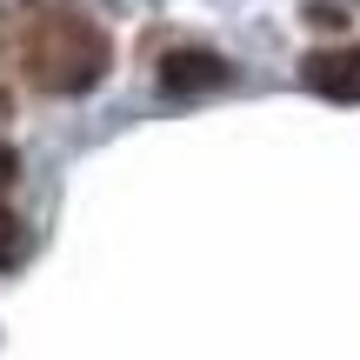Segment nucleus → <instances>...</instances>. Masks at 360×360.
<instances>
[{
  "label": "nucleus",
  "instance_id": "f257e3e1",
  "mask_svg": "<svg viewBox=\"0 0 360 360\" xmlns=\"http://www.w3.org/2000/svg\"><path fill=\"white\" fill-rule=\"evenodd\" d=\"M27 67H34V80L47 94H87L94 80L107 74V40H101V27H94L87 13L53 7V13H40L34 34H27Z\"/></svg>",
  "mask_w": 360,
  "mask_h": 360
},
{
  "label": "nucleus",
  "instance_id": "f03ea898",
  "mask_svg": "<svg viewBox=\"0 0 360 360\" xmlns=\"http://www.w3.org/2000/svg\"><path fill=\"white\" fill-rule=\"evenodd\" d=\"M300 80H307L321 101H360V47H321L300 60Z\"/></svg>",
  "mask_w": 360,
  "mask_h": 360
},
{
  "label": "nucleus",
  "instance_id": "7ed1b4c3",
  "mask_svg": "<svg viewBox=\"0 0 360 360\" xmlns=\"http://www.w3.org/2000/svg\"><path fill=\"white\" fill-rule=\"evenodd\" d=\"M227 80H233V67L220 60V53H200V47L160 60V87L167 94H214V87H227Z\"/></svg>",
  "mask_w": 360,
  "mask_h": 360
},
{
  "label": "nucleus",
  "instance_id": "20e7f679",
  "mask_svg": "<svg viewBox=\"0 0 360 360\" xmlns=\"http://www.w3.org/2000/svg\"><path fill=\"white\" fill-rule=\"evenodd\" d=\"M20 247H27V240H20V220L0 207V267H13V260H20Z\"/></svg>",
  "mask_w": 360,
  "mask_h": 360
},
{
  "label": "nucleus",
  "instance_id": "39448f33",
  "mask_svg": "<svg viewBox=\"0 0 360 360\" xmlns=\"http://www.w3.org/2000/svg\"><path fill=\"white\" fill-rule=\"evenodd\" d=\"M307 20H314V27H327V34H334V27H347V13H340V7H327V0H314V7H307Z\"/></svg>",
  "mask_w": 360,
  "mask_h": 360
},
{
  "label": "nucleus",
  "instance_id": "423d86ee",
  "mask_svg": "<svg viewBox=\"0 0 360 360\" xmlns=\"http://www.w3.org/2000/svg\"><path fill=\"white\" fill-rule=\"evenodd\" d=\"M13 167H20V160H13V147H0V187H13Z\"/></svg>",
  "mask_w": 360,
  "mask_h": 360
},
{
  "label": "nucleus",
  "instance_id": "0eeeda50",
  "mask_svg": "<svg viewBox=\"0 0 360 360\" xmlns=\"http://www.w3.org/2000/svg\"><path fill=\"white\" fill-rule=\"evenodd\" d=\"M0 107H7V87H0Z\"/></svg>",
  "mask_w": 360,
  "mask_h": 360
}]
</instances>
